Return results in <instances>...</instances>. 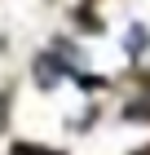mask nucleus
<instances>
[{"mask_svg": "<svg viewBox=\"0 0 150 155\" xmlns=\"http://www.w3.org/2000/svg\"><path fill=\"white\" fill-rule=\"evenodd\" d=\"M137 155H150V146H146V151H137Z\"/></svg>", "mask_w": 150, "mask_h": 155, "instance_id": "nucleus-1", "label": "nucleus"}]
</instances>
